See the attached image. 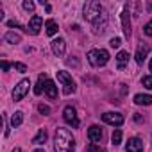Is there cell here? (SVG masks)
Here are the masks:
<instances>
[{
  "label": "cell",
  "mask_w": 152,
  "mask_h": 152,
  "mask_svg": "<svg viewBox=\"0 0 152 152\" xmlns=\"http://www.w3.org/2000/svg\"><path fill=\"white\" fill-rule=\"evenodd\" d=\"M84 18L93 25L95 34H102L107 27V13L99 2H86L84 4Z\"/></svg>",
  "instance_id": "6da1fadb"
},
{
  "label": "cell",
  "mask_w": 152,
  "mask_h": 152,
  "mask_svg": "<svg viewBox=\"0 0 152 152\" xmlns=\"http://www.w3.org/2000/svg\"><path fill=\"white\" fill-rule=\"evenodd\" d=\"M75 148V140L72 136V132L68 129L59 127L56 131V138H54V150L56 152H73Z\"/></svg>",
  "instance_id": "7a4b0ae2"
},
{
  "label": "cell",
  "mask_w": 152,
  "mask_h": 152,
  "mask_svg": "<svg viewBox=\"0 0 152 152\" xmlns=\"http://www.w3.org/2000/svg\"><path fill=\"white\" fill-rule=\"evenodd\" d=\"M88 61H90L91 66L100 68V66H104V64L109 61V54H107V50H104V48H93V50L88 52Z\"/></svg>",
  "instance_id": "3957f363"
},
{
  "label": "cell",
  "mask_w": 152,
  "mask_h": 152,
  "mask_svg": "<svg viewBox=\"0 0 152 152\" xmlns=\"http://www.w3.org/2000/svg\"><path fill=\"white\" fill-rule=\"evenodd\" d=\"M57 81L63 84V93L64 95H72L75 91V83H73L72 75L68 72H57Z\"/></svg>",
  "instance_id": "277c9868"
},
{
  "label": "cell",
  "mask_w": 152,
  "mask_h": 152,
  "mask_svg": "<svg viewBox=\"0 0 152 152\" xmlns=\"http://www.w3.org/2000/svg\"><path fill=\"white\" fill-rule=\"evenodd\" d=\"M29 88H31V81H29V79L20 81V83L15 86V90H13V100H15V102L22 100V99L29 93Z\"/></svg>",
  "instance_id": "5b68a950"
},
{
  "label": "cell",
  "mask_w": 152,
  "mask_h": 152,
  "mask_svg": "<svg viewBox=\"0 0 152 152\" xmlns=\"http://www.w3.org/2000/svg\"><path fill=\"white\" fill-rule=\"evenodd\" d=\"M63 118L66 124H70L72 127H79V118H77V111L73 106H66L63 109Z\"/></svg>",
  "instance_id": "8992f818"
},
{
  "label": "cell",
  "mask_w": 152,
  "mask_h": 152,
  "mask_svg": "<svg viewBox=\"0 0 152 152\" xmlns=\"http://www.w3.org/2000/svg\"><path fill=\"white\" fill-rule=\"evenodd\" d=\"M41 25H43V20H41V16H38V15H34L32 18H31V22H29V25H27V32L29 34H32V36H36V34H39V31H41Z\"/></svg>",
  "instance_id": "52a82bcc"
},
{
  "label": "cell",
  "mask_w": 152,
  "mask_h": 152,
  "mask_svg": "<svg viewBox=\"0 0 152 152\" xmlns=\"http://www.w3.org/2000/svg\"><path fill=\"white\" fill-rule=\"evenodd\" d=\"M102 120H104L106 124L116 125V127L124 124V116H122L120 113H104V115H102Z\"/></svg>",
  "instance_id": "ba28073f"
},
{
  "label": "cell",
  "mask_w": 152,
  "mask_h": 152,
  "mask_svg": "<svg viewBox=\"0 0 152 152\" xmlns=\"http://www.w3.org/2000/svg\"><path fill=\"white\" fill-rule=\"evenodd\" d=\"M122 27H124V34L125 38H131V18H129V6H125L124 13H122Z\"/></svg>",
  "instance_id": "9c48e42d"
},
{
  "label": "cell",
  "mask_w": 152,
  "mask_h": 152,
  "mask_svg": "<svg viewBox=\"0 0 152 152\" xmlns=\"http://www.w3.org/2000/svg\"><path fill=\"white\" fill-rule=\"evenodd\" d=\"M125 150L127 152H143V141L140 138H129Z\"/></svg>",
  "instance_id": "30bf717a"
},
{
  "label": "cell",
  "mask_w": 152,
  "mask_h": 152,
  "mask_svg": "<svg viewBox=\"0 0 152 152\" xmlns=\"http://www.w3.org/2000/svg\"><path fill=\"white\" fill-rule=\"evenodd\" d=\"M148 50H150V47H148L147 43H140V45H138V48H136V56H134L138 64H143V61H145Z\"/></svg>",
  "instance_id": "8fae6325"
},
{
  "label": "cell",
  "mask_w": 152,
  "mask_h": 152,
  "mask_svg": "<svg viewBox=\"0 0 152 152\" xmlns=\"http://www.w3.org/2000/svg\"><path fill=\"white\" fill-rule=\"evenodd\" d=\"M50 45H52V52H54L56 56H59V57H61V56L64 54V50H66V43H64V39H63V38L54 39Z\"/></svg>",
  "instance_id": "7c38bea8"
},
{
  "label": "cell",
  "mask_w": 152,
  "mask_h": 152,
  "mask_svg": "<svg viewBox=\"0 0 152 152\" xmlns=\"http://www.w3.org/2000/svg\"><path fill=\"white\" fill-rule=\"evenodd\" d=\"M88 138H90L91 143H99V141L102 140V129H100L99 125H91V127L88 129Z\"/></svg>",
  "instance_id": "4fadbf2b"
},
{
  "label": "cell",
  "mask_w": 152,
  "mask_h": 152,
  "mask_svg": "<svg viewBox=\"0 0 152 152\" xmlns=\"http://www.w3.org/2000/svg\"><path fill=\"white\" fill-rule=\"evenodd\" d=\"M45 93H47V97L48 99H57V86H56V83L54 81H47V84H45Z\"/></svg>",
  "instance_id": "5bb4252c"
},
{
  "label": "cell",
  "mask_w": 152,
  "mask_h": 152,
  "mask_svg": "<svg viewBox=\"0 0 152 152\" xmlns=\"http://www.w3.org/2000/svg\"><path fill=\"white\" fill-rule=\"evenodd\" d=\"M47 81H48L47 73H39V75H38V84L34 86V93H36V95H41V93H43V90H45V84H47Z\"/></svg>",
  "instance_id": "9a60e30c"
},
{
  "label": "cell",
  "mask_w": 152,
  "mask_h": 152,
  "mask_svg": "<svg viewBox=\"0 0 152 152\" xmlns=\"http://www.w3.org/2000/svg\"><path fill=\"white\" fill-rule=\"evenodd\" d=\"M134 102H136L138 106H150V104H152V95L138 93V95H134Z\"/></svg>",
  "instance_id": "2e32d148"
},
{
  "label": "cell",
  "mask_w": 152,
  "mask_h": 152,
  "mask_svg": "<svg viewBox=\"0 0 152 152\" xmlns=\"http://www.w3.org/2000/svg\"><path fill=\"white\" fill-rule=\"evenodd\" d=\"M45 29H47V34H48V36H54L59 27H57V22H56V20H47Z\"/></svg>",
  "instance_id": "e0dca14e"
},
{
  "label": "cell",
  "mask_w": 152,
  "mask_h": 152,
  "mask_svg": "<svg viewBox=\"0 0 152 152\" xmlns=\"http://www.w3.org/2000/svg\"><path fill=\"white\" fill-rule=\"evenodd\" d=\"M129 61V54L125 52V50H120L118 52V56H116V63H118V68L122 70L124 66H125V63Z\"/></svg>",
  "instance_id": "ac0fdd59"
},
{
  "label": "cell",
  "mask_w": 152,
  "mask_h": 152,
  "mask_svg": "<svg viewBox=\"0 0 152 152\" xmlns=\"http://www.w3.org/2000/svg\"><path fill=\"white\" fill-rule=\"evenodd\" d=\"M4 39H6L7 43H11V45H15V43H20V41H22L20 34H16V32H7V34L4 36Z\"/></svg>",
  "instance_id": "d6986e66"
},
{
  "label": "cell",
  "mask_w": 152,
  "mask_h": 152,
  "mask_svg": "<svg viewBox=\"0 0 152 152\" xmlns=\"http://www.w3.org/2000/svg\"><path fill=\"white\" fill-rule=\"evenodd\" d=\"M22 122H23V113L22 111H16L13 115V118H11V125L13 127H18V125H22Z\"/></svg>",
  "instance_id": "ffe728a7"
},
{
  "label": "cell",
  "mask_w": 152,
  "mask_h": 152,
  "mask_svg": "<svg viewBox=\"0 0 152 152\" xmlns=\"http://www.w3.org/2000/svg\"><path fill=\"white\" fill-rule=\"evenodd\" d=\"M47 141V132L41 129L36 136H34V140H32V143H36V145H41V143H45Z\"/></svg>",
  "instance_id": "44dd1931"
},
{
  "label": "cell",
  "mask_w": 152,
  "mask_h": 152,
  "mask_svg": "<svg viewBox=\"0 0 152 152\" xmlns=\"http://www.w3.org/2000/svg\"><path fill=\"white\" fill-rule=\"evenodd\" d=\"M111 141H113V145H120V141H122V131H120V129H116V131H113V136H111Z\"/></svg>",
  "instance_id": "7402d4cb"
},
{
  "label": "cell",
  "mask_w": 152,
  "mask_h": 152,
  "mask_svg": "<svg viewBox=\"0 0 152 152\" xmlns=\"http://www.w3.org/2000/svg\"><path fill=\"white\" fill-rule=\"evenodd\" d=\"M88 152H106L102 147H99V145H95V143H91V145H88Z\"/></svg>",
  "instance_id": "603a6c76"
},
{
  "label": "cell",
  "mask_w": 152,
  "mask_h": 152,
  "mask_svg": "<svg viewBox=\"0 0 152 152\" xmlns=\"http://www.w3.org/2000/svg\"><path fill=\"white\" fill-rule=\"evenodd\" d=\"M143 86L152 90V75H147V77H143Z\"/></svg>",
  "instance_id": "cb8c5ba5"
},
{
  "label": "cell",
  "mask_w": 152,
  "mask_h": 152,
  "mask_svg": "<svg viewBox=\"0 0 152 152\" xmlns=\"http://www.w3.org/2000/svg\"><path fill=\"white\" fill-rule=\"evenodd\" d=\"M38 111H39L41 115H50V107L45 106V104H39V106H38Z\"/></svg>",
  "instance_id": "d4e9b609"
},
{
  "label": "cell",
  "mask_w": 152,
  "mask_h": 152,
  "mask_svg": "<svg viewBox=\"0 0 152 152\" xmlns=\"http://www.w3.org/2000/svg\"><path fill=\"white\" fill-rule=\"evenodd\" d=\"M23 9H25V11H34V2L25 0V2H23Z\"/></svg>",
  "instance_id": "484cf974"
},
{
  "label": "cell",
  "mask_w": 152,
  "mask_h": 152,
  "mask_svg": "<svg viewBox=\"0 0 152 152\" xmlns=\"http://www.w3.org/2000/svg\"><path fill=\"white\" fill-rule=\"evenodd\" d=\"M109 45H111L113 48H118V47L122 45V39H120V38H113V39L109 41Z\"/></svg>",
  "instance_id": "4316f807"
},
{
  "label": "cell",
  "mask_w": 152,
  "mask_h": 152,
  "mask_svg": "<svg viewBox=\"0 0 152 152\" xmlns=\"http://www.w3.org/2000/svg\"><path fill=\"white\" fill-rule=\"evenodd\" d=\"M15 68H16L18 72H22V73H23V72H27V66H25L23 63H15Z\"/></svg>",
  "instance_id": "83f0119b"
},
{
  "label": "cell",
  "mask_w": 152,
  "mask_h": 152,
  "mask_svg": "<svg viewBox=\"0 0 152 152\" xmlns=\"http://www.w3.org/2000/svg\"><path fill=\"white\" fill-rule=\"evenodd\" d=\"M145 34H147V36H152V22H147V25H145Z\"/></svg>",
  "instance_id": "f1b7e54d"
},
{
  "label": "cell",
  "mask_w": 152,
  "mask_h": 152,
  "mask_svg": "<svg viewBox=\"0 0 152 152\" xmlns=\"http://www.w3.org/2000/svg\"><path fill=\"white\" fill-rule=\"evenodd\" d=\"M7 25H9V27H18V29L22 27V25H20L18 22H15V20H9V22H7Z\"/></svg>",
  "instance_id": "f546056e"
},
{
  "label": "cell",
  "mask_w": 152,
  "mask_h": 152,
  "mask_svg": "<svg viewBox=\"0 0 152 152\" xmlns=\"http://www.w3.org/2000/svg\"><path fill=\"white\" fill-rule=\"evenodd\" d=\"M2 68H4V72H7L9 70V63L7 61H2Z\"/></svg>",
  "instance_id": "4dcf8cb0"
},
{
  "label": "cell",
  "mask_w": 152,
  "mask_h": 152,
  "mask_svg": "<svg viewBox=\"0 0 152 152\" xmlns=\"http://www.w3.org/2000/svg\"><path fill=\"white\" fill-rule=\"evenodd\" d=\"M34 152H45V150H43V148H36Z\"/></svg>",
  "instance_id": "1f68e13d"
},
{
  "label": "cell",
  "mask_w": 152,
  "mask_h": 152,
  "mask_svg": "<svg viewBox=\"0 0 152 152\" xmlns=\"http://www.w3.org/2000/svg\"><path fill=\"white\" fill-rule=\"evenodd\" d=\"M13 152H22V150H20V148H15V150H13Z\"/></svg>",
  "instance_id": "d6a6232c"
},
{
  "label": "cell",
  "mask_w": 152,
  "mask_h": 152,
  "mask_svg": "<svg viewBox=\"0 0 152 152\" xmlns=\"http://www.w3.org/2000/svg\"><path fill=\"white\" fill-rule=\"evenodd\" d=\"M150 72H152V59H150Z\"/></svg>",
  "instance_id": "836d02e7"
}]
</instances>
